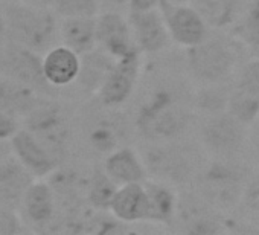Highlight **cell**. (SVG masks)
Listing matches in <instances>:
<instances>
[{
    "label": "cell",
    "instance_id": "obj_1",
    "mask_svg": "<svg viewBox=\"0 0 259 235\" xmlns=\"http://www.w3.org/2000/svg\"><path fill=\"white\" fill-rule=\"evenodd\" d=\"M189 114L183 104L169 90L154 92L138 110L136 129L148 141L177 138L188 126Z\"/></svg>",
    "mask_w": 259,
    "mask_h": 235
},
{
    "label": "cell",
    "instance_id": "obj_2",
    "mask_svg": "<svg viewBox=\"0 0 259 235\" xmlns=\"http://www.w3.org/2000/svg\"><path fill=\"white\" fill-rule=\"evenodd\" d=\"M7 37L35 52L49 51L55 40L57 22L46 8L29 4H11L5 7Z\"/></svg>",
    "mask_w": 259,
    "mask_h": 235
},
{
    "label": "cell",
    "instance_id": "obj_3",
    "mask_svg": "<svg viewBox=\"0 0 259 235\" xmlns=\"http://www.w3.org/2000/svg\"><path fill=\"white\" fill-rule=\"evenodd\" d=\"M236 55L233 48L220 38H206L188 49V66L191 73L203 83L215 84L229 78L235 69Z\"/></svg>",
    "mask_w": 259,
    "mask_h": 235
},
{
    "label": "cell",
    "instance_id": "obj_4",
    "mask_svg": "<svg viewBox=\"0 0 259 235\" xmlns=\"http://www.w3.org/2000/svg\"><path fill=\"white\" fill-rule=\"evenodd\" d=\"M25 123L26 129L32 132L51 156L60 162L64 158L69 141V127L60 105L52 101L40 99L32 111L25 116Z\"/></svg>",
    "mask_w": 259,
    "mask_h": 235
},
{
    "label": "cell",
    "instance_id": "obj_5",
    "mask_svg": "<svg viewBox=\"0 0 259 235\" xmlns=\"http://www.w3.org/2000/svg\"><path fill=\"white\" fill-rule=\"evenodd\" d=\"M0 75L25 84L35 92H48L49 81L45 76L43 60L40 55L19 43L8 42L0 51Z\"/></svg>",
    "mask_w": 259,
    "mask_h": 235
},
{
    "label": "cell",
    "instance_id": "obj_6",
    "mask_svg": "<svg viewBox=\"0 0 259 235\" xmlns=\"http://www.w3.org/2000/svg\"><path fill=\"white\" fill-rule=\"evenodd\" d=\"M201 139L207 151L220 159L236 156L247 142V126L227 110L212 114L203 127Z\"/></svg>",
    "mask_w": 259,
    "mask_h": 235
},
{
    "label": "cell",
    "instance_id": "obj_7",
    "mask_svg": "<svg viewBox=\"0 0 259 235\" xmlns=\"http://www.w3.org/2000/svg\"><path fill=\"white\" fill-rule=\"evenodd\" d=\"M142 69V51L135 48L126 55L114 60L108 75L98 90L101 101L108 107H119L133 95Z\"/></svg>",
    "mask_w": 259,
    "mask_h": 235
},
{
    "label": "cell",
    "instance_id": "obj_8",
    "mask_svg": "<svg viewBox=\"0 0 259 235\" xmlns=\"http://www.w3.org/2000/svg\"><path fill=\"white\" fill-rule=\"evenodd\" d=\"M160 10L165 16L171 40L182 48H194L209 37V26L192 4H171L162 0Z\"/></svg>",
    "mask_w": 259,
    "mask_h": 235
},
{
    "label": "cell",
    "instance_id": "obj_9",
    "mask_svg": "<svg viewBox=\"0 0 259 235\" xmlns=\"http://www.w3.org/2000/svg\"><path fill=\"white\" fill-rule=\"evenodd\" d=\"M242 174L244 173L238 167L230 165L227 159H221L220 162L212 164L203 174L201 191L212 203L221 208L232 206L238 200H242L247 183Z\"/></svg>",
    "mask_w": 259,
    "mask_h": 235
},
{
    "label": "cell",
    "instance_id": "obj_10",
    "mask_svg": "<svg viewBox=\"0 0 259 235\" xmlns=\"http://www.w3.org/2000/svg\"><path fill=\"white\" fill-rule=\"evenodd\" d=\"M96 40L98 48L114 60L138 48L130 20L113 11L96 17Z\"/></svg>",
    "mask_w": 259,
    "mask_h": 235
},
{
    "label": "cell",
    "instance_id": "obj_11",
    "mask_svg": "<svg viewBox=\"0 0 259 235\" xmlns=\"http://www.w3.org/2000/svg\"><path fill=\"white\" fill-rule=\"evenodd\" d=\"M128 20L133 29L135 43L142 54H157L163 51L169 42H172L160 8L142 13H130Z\"/></svg>",
    "mask_w": 259,
    "mask_h": 235
},
{
    "label": "cell",
    "instance_id": "obj_12",
    "mask_svg": "<svg viewBox=\"0 0 259 235\" xmlns=\"http://www.w3.org/2000/svg\"><path fill=\"white\" fill-rule=\"evenodd\" d=\"M108 211L114 218L125 224L148 221L150 195L145 182L119 186Z\"/></svg>",
    "mask_w": 259,
    "mask_h": 235
},
{
    "label": "cell",
    "instance_id": "obj_13",
    "mask_svg": "<svg viewBox=\"0 0 259 235\" xmlns=\"http://www.w3.org/2000/svg\"><path fill=\"white\" fill-rule=\"evenodd\" d=\"M10 145L16 158L37 177L51 174L58 165L38 138L28 129L17 130V133L10 139Z\"/></svg>",
    "mask_w": 259,
    "mask_h": 235
},
{
    "label": "cell",
    "instance_id": "obj_14",
    "mask_svg": "<svg viewBox=\"0 0 259 235\" xmlns=\"http://www.w3.org/2000/svg\"><path fill=\"white\" fill-rule=\"evenodd\" d=\"M34 183V174L16 158L0 161V206L14 209L22 205L29 186Z\"/></svg>",
    "mask_w": 259,
    "mask_h": 235
},
{
    "label": "cell",
    "instance_id": "obj_15",
    "mask_svg": "<svg viewBox=\"0 0 259 235\" xmlns=\"http://www.w3.org/2000/svg\"><path fill=\"white\" fill-rule=\"evenodd\" d=\"M104 171L117 186L141 183L148 179L147 164L130 147H117L108 153L104 162Z\"/></svg>",
    "mask_w": 259,
    "mask_h": 235
},
{
    "label": "cell",
    "instance_id": "obj_16",
    "mask_svg": "<svg viewBox=\"0 0 259 235\" xmlns=\"http://www.w3.org/2000/svg\"><path fill=\"white\" fill-rule=\"evenodd\" d=\"M45 76L52 87H64L78 80L81 55L66 45L51 48L43 58Z\"/></svg>",
    "mask_w": 259,
    "mask_h": 235
},
{
    "label": "cell",
    "instance_id": "obj_17",
    "mask_svg": "<svg viewBox=\"0 0 259 235\" xmlns=\"http://www.w3.org/2000/svg\"><path fill=\"white\" fill-rule=\"evenodd\" d=\"M40 102L37 92L25 84L0 75V111L11 116H26Z\"/></svg>",
    "mask_w": 259,
    "mask_h": 235
},
{
    "label": "cell",
    "instance_id": "obj_18",
    "mask_svg": "<svg viewBox=\"0 0 259 235\" xmlns=\"http://www.w3.org/2000/svg\"><path fill=\"white\" fill-rule=\"evenodd\" d=\"M63 45L84 55L98 48L96 40V17H69L61 25Z\"/></svg>",
    "mask_w": 259,
    "mask_h": 235
},
{
    "label": "cell",
    "instance_id": "obj_19",
    "mask_svg": "<svg viewBox=\"0 0 259 235\" xmlns=\"http://www.w3.org/2000/svg\"><path fill=\"white\" fill-rule=\"evenodd\" d=\"M20 206L31 223H49L55 214V195L52 186L46 182H34L26 191Z\"/></svg>",
    "mask_w": 259,
    "mask_h": 235
},
{
    "label": "cell",
    "instance_id": "obj_20",
    "mask_svg": "<svg viewBox=\"0 0 259 235\" xmlns=\"http://www.w3.org/2000/svg\"><path fill=\"white\" fill-rule=\"evenodd\" d=\"M145 186L150 195V223L156 224H171L176 218L179 199L172 186L156 182L145 180Z\"/></svg>",
    "mask_w": 259,
    "mask_h": 235
},
{
    "label": "cell",
    "instance_id": "obj_21",
    "mask_svg": "<svg viewBox=\"0 0 259 235\" xmlns=\"http://www.w3.org/2000/svg\"><path fill=\"white\" fill-rule=\"evenodd\" d=\"M191 4L213 29H226L238 17V0H192Z\"/></svg>",
    "mask_w": 259,
    "mask_h": 235
},
{
    "label": "cell",
    "instance_id": "obj_22",
    "mask_svg": "<svg viewBox=\"0 0 259 235\" xmlns=\"http://www.w3.org/2000/svg\"><path fill=\"white\" fill-rule=\"evenodd\" d=\"M114 63V58H111L104 51L93 49L89 54L81 55V70H79V83L87 90L98 92L102 86L105 76L108 75L111 66Z\"/></svg>",
    "mask_w": 259,
    "mask_h": 235
},
{
    "label": "cell",
    "instance_id": "obj_23",
    "mask_svg": "<svg viewBox=\"0 0 259 235\" xmlns=\"http://www.w3.org/2000/svg\"><path fill=\"white\" fill-rule=\"evenodd\" d=\"M226 110L247 127L254 126L259 121V99L247 95L238 87L227 98Z\"/></svg>",
    "mask_w": 259,
    "mask_h": 235
},
{
    "label": "cell",
    "instance_id": "obj_24",
    "mask_svg": "<svg viewBox=\"0 0 259 235\" xmlns=\"http://www.w3.org/2000/svg\"><path fill=\"white\" fill-rule=\"evenodd\" d=\"M117 185L105 174V171H96L90 179L87 188V199L95 209L108 211L113 202V197L117 191Z\"/></svg>",
    "mask_w": 259,
    "mask_h": 235
},
{
    "label": "cell",
    "instance_id": "obj_25",
    "mask_svg": "<svg viewBox=\"0 0 259 235\" xmlns=\"http://www.w3.org/2000/svg\"><path fill=\"white\" fill-rule=\"evenodd\" d=\"M238 32L241 40L253 51L256 58H259V0L251 4L242 16Z\"/></svg>",
    "mask_w": 259,
    "mask_h": 235
},
{
    "label": "cell",
    "instance_id": "obj_26",
    "mask_svg": "<svg viewBox=\"0 0 259 235\" xmlns=\"http://www.w3.org/2000/svg\"><path fill=\"white\" fill-rule=\"evenodd\" d=\"M89 141L96 151L108 154L117 148V142H119L117 130L111 123L99 121L95 127H92L89 133Z\"/></svg>",
    "mask_w": 259,
    "mask_h": 235
},
{
    "label": "cell",
    "instance_id": "obj_27",
    "mask_svg": "<svg viewBox=\"0 0 259 235\" xmlns=\"http://www.w3.org/2000/svg\"><path fill=\"white\" fill-rule=\"evenodd\" d=\"M55 11L63 17H98L99 0H55Z\"/></svg>",
    "mask_w": 259,
    "mask_h": 235
},
{
    "label": "cell",
    "instance_id": "obj_28",
    "mask_svg": "<svg viewBox=\"0 0 259 235\" xmlns=\"http://www.w3.org/2000/svg\"><path fill=\"white\" fill-rule=\"evenodd\" d=\"M236 87L247 95L259 99V58H254L244 66Z\"/></svg>",
    "mask_w": 259,
    "mask_h": 235
},
{
    "label": "cell",
    "instance_id": "obj_29",
    "mask_svg": "<svg viewBox=\"0 0 259 235\" xmlns=\"http://www.w3.org/2000/svg\"><path fill=\"white\" fill-rule=\"evenodd\" d=\"M153 165H157L160 173H163L165 177H176V176H182L179 174L185 167H186V161H183L182 158H179L177 154H172V153H162L159 154L157 158H154L153 161Z\"/></svg>",
    "mask_w": 259,
    "mask_h": 235
},
{
    "label": "cell",
    "instance_id": "obj_30",
    "mask_svg": "<svg viewBox=\"0 0 259 235\" xmlns=\"http://www.w3.org/2000/svg\"><path fill=\"white\" fill-rule=\"evenodd\" d=\"M242 202L253 215L259 217V174L247 180L242 194Z\"/></svg>",
    "mask_w": 259,
    "mask_h": 235
},
{
    "label": "cell",
    "instance_id": "obj_31",
    "mask_svg": "<svg viewBox=\"0 0 259 235\" xmlns=\"http://www.w3.org/2000/svg\"><path fill=\"white\" fill-rule=\"evenodd\" d=\"M22 232L20 218L10 208L0 206V235H14Z\"/></svg>",
    "mask_w": 259,
    "mask_h": 235
},
{
    "label": "cell",
    "instance_id": "obj_32",
    "mask_svg": "<svg viewBox=\"0 0 259 235\" xmlns=\"http://www.w3.org/2000/svg\"><path fill=\"white\" fill-rule=\"evenodd\" d=\"M17 130H19V127H17L16 118L8 113L0 111V142H5V141L11 139L17 133Z\"/></svg>",
    "mask_w": 259,
    "mask_h": 235
},
{
    "label": "cell",
    "instance_id": "obj_33",
    "mask_svg": "<svg viewBox=\"0 0 259 235\" xmlns=\"http://www.w3.org/2000/svg\"><path fill=\"white\" fill-rule=\"evenodd\" d=\"M162 0H128V10L130 13H142L160 8Z\"/></svg>",
    "mask_w": 259,
    "mask_h": 235
},
{
    "label": "cell",
    "instance_id": "obj_34",
    "mask_svg": "<svg viewBox=\"0 0 259 235\" xmlns=\"http://www.w3.org/2000/svg\"><path fill=\"white\" fill-rule=\"evenodd\" d=\"M7 37V17H5V8L0 5V42Z\"/></svg>",
    "mask_w": 259,
    "mask_h": 235
},
{
    "label": "cell",
    "instance_id": "obj_35",
    "mask_svg": "<svg viewBox=\"0 0 259 235\" xmlns=\"http://www.w3.org/2000/svg\"><path fill=\"white\" fill-rule=\"evenodd\" d=\"M25 4H29L32 7H38V8H48L51 5L55 4V0H23Z\"/></svg>",
    "mask_w": 259,
    "mask_h": 235
},
{
    "label": "cell",
    "instance_id": "obj_36",
    "mask_svg": "<svg viewBox=\"0 0 259 235\" xmlns=\"http://www.w3.org/2000/svg\"><path fill=\"white\" fill-rule=\"evenodd\" d=\"M104 2H107V4H110V5H114V7H120V5H123V4L128 5V0H104Z\"/></svg>",
    "mask_w": 259,
    "mask_h": 235
},
{
    "label": "cell",
    "instance_id": "obj_37",
    "mask_svg": "<svg viewBox=\"0 0 259 235\" xmlns=\"http://www.w3.org/2000/svg\"><path fill=\"white\" fill-rule=\"evenodd\" d=\"M8 156V150H7V145H4V142H0V161L5 159Z\"/></svg>",
    "mask_w": 259,
    "mask_h": 235
},
{
    "label": "cell",
    "instance_id": "obj_38",
    "mask_svg": "<svg viewBox=\"0 0 259 235\" xmlns=\"http://www.w3.org/2000/svg\"><path fill=\"white\" fill-rule=\"evenodd\" d=\"M171 4H191L192 0H168Z\"/></svg>",
    "mask_w": 259,
    "mask_h": 235
}]
</instances>
